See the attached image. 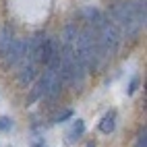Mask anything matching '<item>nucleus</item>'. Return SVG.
<instances>
[{"label":"nucleus","mask_w":147,"mask_h":147,"mask_svg":"<svg viewBox=\"0 0 147 147\" xmlns=\"http://www.w3.org/2000/svg\"><path fill=\"white\" fill-rule=\"evenodd\" d=\"M108 19L118 27L120 35L124 37H137L145 25V0H135V2H114L108 6Z\"/></svg>","instance_id":"obj_1"},{"label":"nucleus","mask_w":147,"mask_h":147,"mask_svg":"<svg viewBox=\"0 0 147 147\" xmlns=\"http://www.w3.org/2000/svg\"><path fill=\"white\" fill-rule=\"evenodd\" d=\"M2 58L6 66H19L25 60V42L21 37H15V40L6 46V50L2 52Z\"/></svg>","instance_id":"obj_2"},{"label":"nucleus","mask_w":147,"mask_h":147,"mask_svg":"<svg viewBox=\"0 0 147 147\" xmlns=\"http://www.w3.org/2000/svg\"><path fill=\"white\" fill-rule=\"evenodd\" d=\"M58 40H54V37H44L42 40V44H40V50H37V62L40 64H44V66H48L54 58L58 56Z\"/></svg>","instance_id":"obj_3"},{"label":"nucleus","mask_w":147,"mask_h":147,"mask_svg":"<svg viewBox=\"0 0 147 147\" xmlns=\"http://www.w3.org/2000/svg\"><path fill=\"white\" fill-rule=\"evenodd\" d=\"M35 79H37V64H33V62H23L21 68H19V75H17L19 85H21V87H29Z\"/></svg>","instance_id":"obj_4"},{"label":"nucleus","mask_w":147,"mask_h":147,"mask_svg":"<svg viewBox=\"0 0 147 147\" xmlns=\"http://www.w3.org/2000/svg\"><path fill=\"white\" fill-rule=\"evenodd\" d=\"M116 116H118L116 110H108L100 118V122H97V131L102 135H112L116 131Z\"/></svg>","instance_id":"obj_5"},{"label":"nucleus","mask_w":147,"mask_h":147,"mask_svg":"<svg viewBox=\"0 0 147 147\" xmlns=\"http://www.w3.org/2000/svg\"><path fill=\"white\" fill-rule=\"evenodd\" d=\"M85 120H81V118H77V120H73V126L66 131V135H64V139H66V145H73V143H77L81 139V137L85 135Z\"/></svg>","instance_id":"obj_6"},{"label":"nucleus","mask_w":147,"mask_h":147,"mask_svg":"<svg viewBox=\"0 0 147 147\" xmlns=\"http://www.w3.org/2000/svg\"><path fill=\"white\" fill-rule=\"evenodd\" d=\"M62 89H64V81L60 79V75H56L54 79H52V83H50V87H48V91H46V95L42 97L44 102H54L58 95L62 93Z\"/></svg>","instance_id":"obj_7"},{"label":"nucleus","mask_w":147,"mask_h":147,"mask_svg":"<svg viewBox=\"0 0 147 147\" xmlns=\"http://www.w3.org/2000/svg\"><path fill=\"white\" fill-rule=\"evenodd\" d=\"M13 40H15V29L11 25L0 27V56H2V52L6 50V46L11 44Z\"/></svg>","instance_id":"obj_8"},{"label":"nucleus","mask_w":147,"mask_h":147,"mask_svg":"<svg viewBox=\"0 0 147 147\" xmlns=\"http://www.w3.org/2000/svg\"><path fill=\"white\" fill-rule=\"evenodd\" d=\"M13 118H8V116H0V133H8V131H13Z\"/></svg>","instance_id":"obj_9"},{"label":"nucleus","mask_w":147,"mask_h":147,"mask_svg":"<svg viewBox=\"0 0 147 147\" xmlns=\"http://www.w3.org/2000/svg\"><path fill=\"white\" fill-rule=\"evenodd\" d=\"M139 83H141V77H139V75H135L133 79L129 81V87H126V95H133L137 89H139Z\"/></svg>","instance_id":"obj_10"},{"label":"nucleus","mask_w":147,"mask_h":147,"mask_svg":"<svg viewBox=\"0 0 147 147\" xmlns=\"http://www.w3.org/2000/svg\"><path fill=\"white\" fill-rule=\"evenodd\" d=\"M68 118H73V110H66V112H62L58 118L54 120V122H64V120H68Z\"/></svg>","instance_id":"obj_11"},{"label":"nucleus","mask_w":147,"mask_h":147,"mask_svg":"<svg viewBox=\"0 0 147 147\" xmlns=\"http://www.w3.org/2000/svg\"><path fill=\"white\" fill-rule=\"evenodd\" d=\"M137 147H145V129H143V133L139 135V139H137Z\"/></svg>","instance_id":"obj_12"},{"label":"nucleus","mask_w":147,"mask_h":147,"mask_svg":"<svg viewBox=\"0 0 147 147\" xmlns=\"http://www.w3.org/2000/svg\"><path fill=\"white\" fill-rule=\"evenodd\" d=\"M31 147H46V139H37V141H33Z\"/></svg>","instance_id":"obj_13"},{"label":"nucleus","mask_w":147,"mask_h":147,"mask_svg":"<svg viewBox=\"0 0 147 147\" xmlns=\"http://www.w3.org/2000/svg\"><path fill=\"white\" fill-rule=\"evenodd\" d=\"M85 147H95V141H89V143H87Z\"/></svg>","instance_id":"obj_14"}]
</instances>
